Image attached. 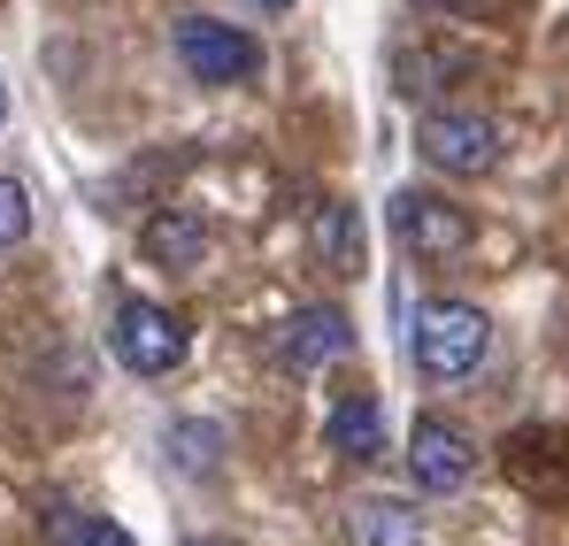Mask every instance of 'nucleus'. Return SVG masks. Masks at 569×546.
Segmentation results:
<instances>
[{
  "instance_id": "7ed1b4c3",
  "label": "nucleus",
  "mask_w": 569,
  "mask_h": 546,
  "mask_svg": "<svg viewBox=\"0 0 569 546\" xmlns=\"http://www.w3.org/2000/svg\"><path fill=\"white\" fill-rule=\"evenodd\" d=\"M416 155L439 178H492L500 170V123L485 108H431L416 123Z\"/></svg>"
},
{
  "instance_id": "f03ea898",
  "label": "nucleus",
  "mask_w": 569,
  "mask_h": 546,
  "mask_svg": "<svg viewBox=\"0 0 569 546\" xmlns=\"http://www.w3.org/2000/svg\"><path fill=\"white\" fill-rule=\"evenodd\" d=\"M170 47H178V70H186L192 86H254V78H262V39L239 31V23L178 16Z\"/></svg>"
},
{
  "instance_id": "ddd939ff",
  "label": "nucleus",
  "mask_w": 569,
  "mask_h": 546,
  "mask_svg": "<svg viewBox=\"0 0 569 546\" xmlns=\"http://www.w3.org/2000/svg\"><path fill=\"white\" fill-rule=\"evenodd\" d=\"M47 546H139V539L108 516H86V508H47Z\"/></svg>"
},
{
  "instance_id": "423d86ee",
  "label": "nucleus",
  "mask_w": 569,
  "mask_h": 546,
  "mask_svg": "<svg viewBox=\"0 0 569 546\" xmlns=\"http://www.w3.org/2000/svg\"><path fill=\"white\" fill-rule=\"evenodd\" d=\"M408 477H416V493L455 500L477 477V439L462 424H447V416H423V424L408 431Z\"/></svg>"
},
{
  "instance_id": "2eb2a0df",
  "label": "nucleus",
  "mask_w": 569,
  "mask_h": 546,
  "mask_svg": "<svg viewBox=\"0 0 569 546\" xmlns=\"http://www.w3.org/2000/svg\"><path fill=\"white\" fill-rule=\"evenodd\" d=\"M408 8H416V16H470L477 0H408Z\"/></svg>"
},
{
  "instance_id": "f8f14e48",
  "label": "nucleus",
  "mask_w": 569,
  "mask_h": 546,
  "mask_svg": "<svg viewBox=\"0 0 569 546\" xmlns=\"http://www.w3.org/2000/svg\"><path fill=\"white\" fill-rule=\"evenodd\" d=\"M162 447H170V461H178V469H186V477H216V469H223V431H216V424H170V431H162Z\"/></svg>"
},
{
  "instance_id": "9d476101",
  "label": "nucleus",
  "mask_w": 569,
  "mask_h": 546,
  "mask_svg": "<svg viewBox=\"0 0 569 546\" xmlns=\"http://www.w3.org/2000/svg\"><path fill=\"white\" fill-rule=\"evenodd\" d=\"M347 532H355V546H423V516L392 493H362L347 508Z\"/></svg>"
},
{
  "instance_id": "f3484780",
  "label": "nucleus",
  "mask_w": 569,
  "mask_h": 546,
  "mask_svg": "<svg viewBox=\"0 0 569 546\" xmlns=\"http://www.w3.org/2000/svg\"><path fill=\"white\" fill-rule=\"evenodd\" d=\"M0 123H8V86H0Z\"/></svg>"
},
{
  "instance_id": "39448f33",
  "label": "nucleus",
  "mask_w": 569,
  "mask_h": 546,
  "mask_svg": "<svg viewBox=\"0 0 569 546\" xmlns=\"http://www.w3.org/2000/svg\"><path fill=\"white\" fill-rule=\"evenodd\" d=\"M108 347H116V363L131 369V377H170V369L186 363L192 339L162 300H123L116 324H108Z\"/></svg>"
},
{
  "instance_id": "4468645a",
  "label": "nucleus",
  "mask_w": 569,
  "mask_h": 546,
  "mask_svg": "<svg viewBox=\"0 0 569 546\" xmlns=\"http://www.w3.org/2000/svg\"><path fill=\"white\" fill-rule=\"evenodd\" d=\"M23 239H31V192L16 178H0V255L23 247Z\"/></svg>"
},
{
  "instance_id": "0eeeda50",
  "label": "nucleus",
  "mask_w": 569,
  "mask_h": 546,
  "mask_svg": "<svg viewBox=\"0 0 569 546\" xmlns=\"http://www.w3.org/2000/svg\"><path fill=\"white\" fill-rule=\"evenodd\" d=\"M347 347H355V316L347 308H300V316H284V331H278V363L292 377H316L323 363H339Z\"/></svg>"
},
{
  "instance_id": "9b49d317",
  "label": "nucleus",
  "mask_w": 569,
  "mask_h": 546,
  "mask_svg": "<svg viewBox=\"0 0 569 546\" xmlns=\"http://www.w3.org/2000/svg\"><path fill=\"white\" fill-rule=\"evenodd\" d=\"M316 255L339 277H362V216H355L347 200H331V208L316 216Z\"/></svg>"
},
{
  "instance_id": "a211bd4d",
  "label": "nucleus",
  "mask_w": 569,
  "mask_h": 546,
  "mask_svg": "<svg viewBox=\"0 0 569 546\" xmlns=\"http://www.w3.org/2000/svg\"><path fill=\"white\" fill-rule=\"evenodd\" d=\"M192 546H223V539H192Z\"/></svg>"
},
{
  "instance_id": "20e7f679",
  "label": "nucleus",
  "mask_w": 569,
  "mask_h": 546,
  "mask_svg": "<svg viewBox=\"0 0 569 546\" xmlns=\"http://www.w3.org/2000/svg\"><path fill=\"white\" fill-rule=\"evenodd\" d=\"M392 239H400L416 262H455V255H470L477 224H470V208H462V200L408 185V192H392Z\"/></svg>"
},
{
  "instance_id": "dca6fc26",
  "label": "nucleus",
  "mask_w": 569,
  "mask_h": 546,
  "mask_svg": "<svg viewBox=\"0 0 569 546\" xmlns=\"http://www.w3.org/2000/svg\"><path fill=\"white\" fill-rule=\"evenodd\" d=\"M254 8H292V0H254Z\"/></svg>"
},
{
  "instance_id": "1a4fd4ad",
  "label": "nucleus",
  "mask_w": 569,
  "mask_h": 546,
  "mask_svg": "<svg viewBox=\"0 0 569 546\" xmlns=\"http://www.w3.org/2000/svg\"><path fill=\"white\" fill-rule=\"evenodd\" d=\"M323 447L347 461H378L385 455V408L370 393H347V400H331V416H323Z\"/></svg>"
},
{
  "instance_id": "f257e3e1",
  "label": "nucleus",
  "mask_w": 569,
  "mask_h": 546,
  "mask_svg": "<svg viewBox=\"0 0 569 546\" xmlns=\"http://www.w3.org/2000/svg\"><path fill=\"white\" fill-rule=\"evenodd\" d=\"M408 355H416V377L423 385H462L492 355V316L477 300H423L416 308V331H408Z\"/></svg>"
},
{
  "instance_id": "6e6552de",
  "label": "nucleus",
  "mask_w": 569,
  "mask_h": 546,
  "mask_svg": "<svg viewBox=\"0 0 569 546\" xmlns=\"http://www.w3.org/2000/svg\"><path fill=\"white\" fill-rule=\"evenodd\" d=\"M139 255H147L154 270H200V255H208V224H200L192 208H154V216L139 224Z\"/></svg>"
}]
</instances>
